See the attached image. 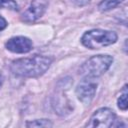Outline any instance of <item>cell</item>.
Masks as SVG:
<instances>
[{"label":"cell","instance_id":"3957f363","mask_svg":"<svg viewBox=\"0 0 128 128\" xmlns=\"http://www.w3.org/2000/svg\"><path fill=\"white\" fill-rule=\"evenodd\" d=\"M117 41V34L113 31L93 29L84 33L81 38L82 44L89 49H99L109 46Z\"/></svg>","mask_w":128,"mask_h":128},{"label":"cell","instance_id":"5bb4252c","mask_svg":"<svg viewBox=\"0 0 128 128\" xmlns=\"http://www.w3.org/2000/svg\"><path fill=\"white\" fill-rule=\"evenodd\" d=\"M2 80H3V78H2V75L0 74V86H1V84H2Z\"/></svg>","mask_w":128,"mask_h":128},{"label":"cell","instance_id":"7a4b0ae2","mask_svg":"<svg viewBox=\"0 0 128 128\" xmlns=\"http://www.w3.org/2000/svg\"><path fill=\"white\" fill-rule=\"evenodd\" d=\"M113 57L110 55H95L83 63L80 74L84 78L94 79L103 75L111 66Z\"/></svg>","mask_w":128,"mask_h":128},{"label":"cell","instance_id":"8992f818","mask_svg":"<svg viewBox=\"0 0 128 128\" xmlns=\"http://www.w3.org/2000/svg\"><path fill=\"white\" fill-rule=\"evenodd\" d=\"M97 84L90 78H84L76 88V95L83 104H90L96 93Z\"/></svg>","mask_w":128,"mask_h":128},{"label":"cell","instance_id":"277c9868","mask_svg":"<svg viewBox=\"0 0 128 128\" xmlns=\"http://www.w3.org/2000/svg\"><path fill=\"white\" fill-rule=\"evenodd\" d=\"M115 113L109 108H100L96 110L91 116L89 122L86 124L87 127H100L108 128L113 126L115 121Z\"/></svg>","mask_w":128,"mask_h":128},{"label":"cell","instance_id":"5b68a950","mask_svg":"<svg viewBox=\"0 0 128 128\" xmlns=\"http://www.w3.org/2000/svg\"><path fill=\"white\" fill-rule=\"evenodd\" d=\"M48 6V0H32L29 7L23 12L21 19L26 23L35 22L46 11Z\"/></svg>","mask_w":128,"mask_h":128},{"label":"cell","instance_id":"30bf717a","mask_svg":"<svg viewBox=\"0 0 128 128\" xmlns=\"http://www.w3.org/2000/svg\"><path fill=\"white\" fill-rule=\"evenodd\" d=\"M127 85H125L123 87V93L120 95V97L118 98V107L121 110H126L128 107V103H127Z\"/></svg>","mask_w":128,"mask_h":128},{"label":"cell","instance_id":"52a82bcc","mask_svg":"<svg viewBox=\"0 0 128 128\" xmlns=\"http://www.w3.org/2000/svg\"><path fill=\"white\" fill-rule=\"evenodd\" d=\"M6 48L13 52V53H27L29 51L32 50L33 44L32 41L24 36H17V37H13L10 38L6 44H5Z\"/></svg>","mask_w":128,"mask_h":128},{"label":"cell","instance_id":"4fadbf2b","mask_svg":"<svg viewBox=\"0 0 128 128\" xmlns=\"http://www.w3.org/2000/svg\"><path fill=\"white\" fill-rule=\"evenodd\" d=\"M6 27H7V22H6V20H5L2 16H0V31L4 30Z\"/></svg>","mask_w":128,"mask_h":128},{"label":"cell","instance_id":"7c38bea8","mask_svg":"<svg viewBox=\"0 0 128 128\" xmlns=\"http://www.w3.org/2000/svg\"><path fill=\"white\" fill-rule=\"evenodd\" d=\"M71 1L77 6H85L90 2V0H71Z\"/></svg>","mask_w":128,"mask_h":128},{"label":"cell","instance_id":"8fae6325","mask_svg":"<svg viewBox=\"0 0 128 128\" xmlns=\"http://www.w3.org/2000/svg\"><path fill=\"white\" fill-rule=\"evenodd\" d=\"M0 7H6L12 10H16L17 4L14 0H0Z\"/></svg>","mask_w":128,"mask_h":128},{"label":"cell","instance_id":"ba28073f","mask_svg":"<svg viewBox=\"0 0 128 128\" xmlns=\"http://www.w3.org/2000/svg\"><path fill=\"white\" fill-rule=\"evenodd\" d=\"M124 0H102L99 5L98 8L101 12H105V11H109L113 8H115L116 6H118L120 3H122Z\"/></svg>","mask_w":128,"mask_h":128},{"label":"cell","instance_id":"9c48e42d","mask_svg":"<svg viewBox=\"0 0 128 128\" xmlns=\"http://www.w3.org/2000/svg\"><path fill=\"white\" fill-rule=\"evenodd\" d=\"M27 127H52L53 123L48 119H37L26 123Z\"/></svg>","mask_w":128,"mask_h":128},{"label":"cell","instance_id":"6da1fadb","mask_svg":"<svg viewBox=\"0 0 128 128\" xmlns=\"http://www.w3.org/2000/svg\"><path fill=\"white\" fill-rule=\"evenodd\" d=\"M52 63L50 57L34 55L30 58H22L11 63L10 69L14 75L20 77H38L44 74Z\"/></svg>","mask_w":128,"mask_h":128}]
</instances>
